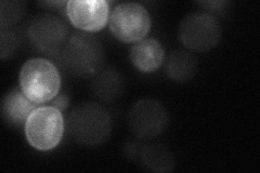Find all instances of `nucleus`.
Masks as SVG:
<instances>
[{
  "label": "nucleus",
  "mask_w": 260,
  "mask_h": 173,
  "mask_svg": "<svg viewBox=\"0 0 260 173\" xmlns=\"http://www.w3.org/2000/svg\"><path fill=\"white\" fill-rule=\"evenodd\" d=\"M25 2H4L0 3V28H9L18 23L26 12Z\"/></svg>",
  "instance_id": "nucleus-15"
},
{
  "label": "nucleus",
  "mask_w": 260,
  "mask_h": 173,
  "mask_svg": "<svg viewBox=\"0 0 260 173\" xmlns=\"http://www.w3.org/2000/svg\"><path fill=\"white\" fill-rule=\"evenodd\" d=\"M200 7L207 11V13L216 16V14H222L229 7L230 3L228 2H202L198 3Z\"/></svg>",
  "instance_id": "nucleus-17"
},
{
  "label": "nucleus",
  "mask_w": 260,
  "mask_h": 173,
  "mask_svg": "<svg viewBox=\"0 0 260 173\" xmlns=\"http://www.w3.org/2000/svg\"><path fill=\"white\" fill-rule=\"evenodd\" d=\"M37 106L39 105L32 103L22 90L14 89L3 97L2 116L8 126L21 127L25 125L30 113Z\"/></svg>",
  "instance_id": "nucleus-12"
},
{
  "label": "nucleus",
  "mask_w": 260,
  "mask_h": 173,
  "mask_svg": "<svg viewBox=\"0 0 260 173\" xmlns=\"http://www.w3.org/2000/svg\"><path fill=\"white\" fill-rule=\"evenodd\" d=\"M105 52L101 41L90 32L72 34L65 44L60 61L65 71L73 76H94L104 65Z\"/></svg>",
  "instance_id": "nucleus-2"
},
{
  "label": "nucleus",
  "mask_w": 260,
  "mask_h": 173,
  "mask_svg": "<svg viewBox=\"0 0 260 173\" xmlns=\"http://www.w3.org/2000/svg\"><path fill=\"white\" fill-rule=\"evenodd\" d=\"M90 90L98 101L102 103H112L124 93L125 79L115 68H102L94 75L90 85Z\"/></svg>",
  "instance_id": "nucleus-11"
},
{
  "label": "nucleus",
  "mask_w": 260,
  "mask_h": 173,
  "mask_svg": "<svg viewBox=\"0 0 260 173\" xmlns=\"http://www.w3.org/2000/svg\"><path fill=\"white\" fill-rule=\"evenodd\" d=\"M141 166L148 171L166 173L175 170L174 154L162 144H144L136 150Z\"/></svg>",
  "instance_id": "nucleus-13"
},
{
  "label": "nucleus",
  "mask_w": 260,
  "mask_h": 173,
  "mask_svg": "<svg viewBox=\"0 0 260 173\" xmlns=\"http://www.w3.org/2000/svg\"><path fill=\"white\" fill-rule=\"evenodd\" d=\"M168 114L161 103L152 98L136 102L128 114V126L132 133L140 140H152L164 132Z\"/></svg>",
  "instance_id": "nucleus-8"
},
{
  "label": "nucleus",
  "mask_w": 260,
  "mask_h": 173,
  "mask_svg": "<svg viewBox=\"0 0 260 173\" xmlns=\"http://www.w3.org/2000/svg\"><path fill=\"white\" fill-rule=\"evenodd\" d=\"M178 36L189 50L207 52L220 43L222 27L216 16L207 12H195L184 16L179 25Z\"/></svg>",
  "instance_id": "nucleus-5"
},
{
  "label": "nucleus",
  "mask_w": 260,
  "mask_h": 173,
  "mask_svg": "<svg viewBox=\"0 0 260 173\" xmlns=\"http://www.w3.org/2000/svg\"><path fill=\"white\" fill-rule=\"evenodd\" d=\"M165 59V51L161 44L154 38L138 41L130 50V61L134 66L143 73L157 71Z\"/></svg>",
  "instance_id": "nucleus-10"
},
{
  "label": "nucleus",
  "mask_w": 260,
  "mask_h": 173,
  "mask_svg": "<svg viewBox=\"0 0 260 173\" xmlns=\"http://www.w3.org/2000/svg\"><path fill=\"white\" fill-rule=\"evenodd\" d=\"M65 126L75 142L85 146H98L111 135L112 117L101 104L84 102L71 111Z\"/></svg>",
  "instance_id": "nucleus-1"
},
{
  "label": "nucleus",
  "mask_w": 260,
  "mask_h": 173,
  "mask_svg": "<svg viewBox=\"0 0 260 173\" xmlns=\"http://www.w3.org/2000/svg\"><path fill=\"white\" fill-rule=\"evenodd\" d=\"M70 103V98L68 95L65 94H61L56 96L54 100L51 101V106L55 107V109H58L59 111H61L62 113L67 110V107L69 106Z\"/></svg>",
  "instance_id": "nucleus-18"
},
{
  "label": "nucleus",
  "mask_w": 260,
  "mask_h": 173,
  "mask_svg": "<svg viewBox=\"0 0 260 173\" xmlns=\"http://www.w3.org/2000/svg\"><path fill=\"white\" fill-rule=\"evenodd\" d=\"M18 47V37L9 28H2L0 30V57L6 60L12 56Z\"/></svg>",
  "instance_id": "nucleus-16"
},
{
  "label": "nucleus",
  "mask_w": 260,
  "mask_h": 173,
  "mask_svg": "<svg viewBox=\"0 0 260 173\" xmlns=\"http://www.w3.org/2000/svg\"><path fill=\"white\" fill-rule=\"evenodd\" d=\"M65 12L72 25L84 32L101 30L110 19V6L105 0H70Z\"/></svg>",
  "instance_id": "nucleus-9"
},
{
  "label": "nucleus",
  "mask_w": 260,
  "mask_h": 173,
  "mask_svg": "<svg viewBox=\"0 0 260 173\" xmlns=\"http://www.w3.org/2000/svg\"><path fill=\"white\" fill-rule=\"evenodd\" d=\"M19 78L23 93L37 105L51 102L60 93L62 81L59 70L43 57L24 63Z\"/></svg>",
  "instance_id": "nucleus-3"
},
{
  "label": "nucleus",
  "mask_w": 260,
  "mask_h": 173,
  "mask_svg": "<svg viewBox=\"0 0 260 173\" xmlns=\"http://www.w3.org/2000/svg\"><path fill=\"white\" fill-rule=\"evenodd\" d=\"M199 62L191 52L176 50L169 54L166 61L167 76L177 82H188L198 72Z\"/></svg>",
  "instance_id": "nucleus-14"
},
{
  "label": "nucleus",
  "mask_w": 260,
  "mask_h": 173,
  "mask_svg": "<svg viewBox=\"0 0 260 173\" xmlns=\"http://www.w3.org/2000/svg\"><path fill=\"white\" fill-rule=\"evenodd\" d=\"M28 143L38 151H50L59 145L64 134L63 114L53 106H37L30 113L25 125Z\"/></svg>",
  "instance_id": "nucleus-4"
},
{
  "label": "nucleus",
  "mask_w": 260,
  "mask_h": 173,
  "mask_svg": "<svg viewBox=\"0 0 260 173\" xmlns=\"http://www.w3.org/2000/svg\"><path fill=\"white\" fill-rule=\"evenodd\" d=\"M27 36L37 51L59 59L70 37L68 24L53 13H40L29 23Z\"/></svg>",
  "instance_id": "nucleus-6"
},
{
  "label": "nucleus",
  "mask_w": 260,
  "mask_h": 173,
  "mask_svg": "<svg viewBox=\"0 0 260 173\" xmlns=\"http://www.w3.org/2000/svg\"><path fill=\"white\" fill-rule=\"evenodd\" d=\"M151 16L145 8L137 3L119 4L110 14L109 26L112 34L127 44L144 39L151 29Z\"/></svg>",
  "instance_id": "nucleus-7"
}]
</instances>
